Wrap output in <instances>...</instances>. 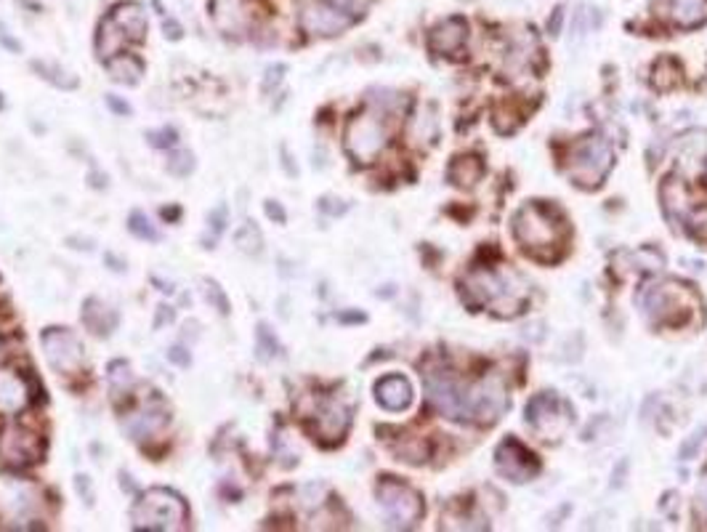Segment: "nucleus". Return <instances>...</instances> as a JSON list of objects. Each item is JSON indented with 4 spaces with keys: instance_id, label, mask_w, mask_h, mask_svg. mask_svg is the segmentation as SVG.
<instances>
[{
    "instance_id": "34",
    "label": "nucleus",
    "mask_w": 707,
    "mask_h": 532,
    "mask_svg": "<svg viewBox=\"0 0 707 532\" xmlns=\"http://www.w3.org/2000/svg\"><path fill=\"white\" fill-rule=\"evenodd\" d=\"M705 434H707V429H700L697 434H692V440L683 445V450H681V455L686 458V460H692L694 455H697V450L702 448V442H705Z\"/></svg>"
},
{
    "instance_id": "44",
    "label": "nucleus",
    "mask_w": 707,
    "mask_h": 532,
    "mask_svg": "<svg viewBox=\"0 0 707 532\" xmlns=\"http://www.w3.org/2000/svg\"><path fill=\"white\" fill-rule=\"evenodd\" d=\"M104 258H107V261L112 264V269H115V272H125V264H120V261H118V258H115V256H112V253H107Z\"/></svg>"
},
{
    "instance_id": "12",
    "label": "nucleus",
    "mask_w": 707,
    "mask_h": 532,
    "mask_svg": "<svg viewBox=\"0 0 707 532\" xmlns=\"http://www.w3.org/2000/svg\"><path fill=\"white\" fill-rule=\"evenodd\" d=\"M609 168H612V150H609V144L593 136V139L583 141L575 150L572 163H569V173H572V179L577 184L593 187V184H598L606 176Z\"/></svg>"
},
{
    "instance_id": "40",
    "label": "nucleus",
    "mask_w": 707,
    "mask_h": 532,
    "mask_svg": "<svg viewBox=\"0 0 707 532\" xmlns=\"http://www.w3.org/2000/svg\"><path fill=\"white\" fill-rule=\"evenodd\" d=\"M173 320H176V312H173V306H165V304H162V306H158V320H155V330L162 328L165 323L170 325Z\"/></svg>"
},
{
    "instance_id": "13",
    "label": "nucleus",
    "mask_w": 707,
    "mask_h": 532,
    "mask_svg": "<svg viewBox=\"0 0 707 532\" xmlns=\"http://www.w3.org/2000/svg\"><path fill=\"white\" fill-rule=\"evenodd\" d=\"M527 421L546 440H558L569 429L572 412L556 394H538L527 408Z\"/></svg>"
},
{
    "instance_id": "36",
    "label": "nucleus",
    "mask_w": 707,
    "mask_h": 532,
    "mask_svg": "<svg viewBox=\"0 0 707 532\" xmlns=\"http://www.w3.org/2000/svg\"><path fill=\"white\" fill-rule=\"evenodd\" d=\"M75 490H78L80 498H85V503H88V506H93V498H96V495H93L91 479H88L85 474H78V477H75Z\"/></svg>"
},
{
    "instance_id": "1",
    "label": "nucleus",
    "mask_w": 707,
    "mask_h": 532,
    "mask_svg": "<svg viewBox=\"0 0 707 532\" xmlns=\"http://www.w3.org/2000/svg\"><path fill=\"white\" fill-rule=\"evenodd\" d=\"M513 235L535 258L553 261L564 237V221L550 205L527 203L513 218Z\"/></svg>"
},
{
    "instance_id": "31",
    "label": "nucleus",
    "mask_w": 707,
    "mask_h": 532,
    "mask_svg": "<svg viewBox=\"0 0 707 532\" xmlns=\"http://www.w3.org/2000/svg\"><path fill=\"white\" fill-rule=\"evenodd\" d=\"M202 285H205V298H208V304H210V306H216V309H218V314H229V312H232V306H229V298H227L224 287L218 285L216 280H205Z\"/></svg>"
},
{
    "instance_id": "14",
    "label": "nucleus",
    "mask_w": 707,
    "mask_h": 532,
    "mask_svg": "<svg viewBox=\"0 0 707 532\" xmlns=\"http://www.w3.org/2000/svg\"><path fill=\"white\" fill-rule=\"evenodd\" d=\"M426 392L429 402L447 418H463L466 410V389L460 386L458 378L450 372H431L426 378Z\"/></svg>"
},
{
    "instance_id": "25",
    "label": "nucleus",
    "mask_w": 707,
    "mask_h": 532,
    "mask_svg": "<svg viewBox=\"0 0 707 532\" xmlns=\"http://www.w3.org/2000/svg\"><path fill=\"white\" fill-rule=\"evenodd\" d=\"M279 352H282V346L276 341L275 330L269 328L266 323H258V328H256V357L261 363H269V360H275Z\"/></svg>"
},
{
    "instance_id": "23",
    "label": "nucleus",
    "mask_w": 707,
    "mask_h": 532,
    "mask_svg": "<svg viewBox=\"0 0 707 532\" xmlns=\"http://www.w3.org/2000/svg\"><path fill=\"white\" fill-rule=\"evenodd\" d=\"M673 19L681 27H697L705 22V8L702 0H675L673 3Z\"/></svg>"
},
{
    "instance_id": "33",
    "label": "nucleus",
    "mask_w": 707,
    "mask_h": 532,
    "mask_svg": "<svg viewBox=\"0 0 707 532\" xmlns=\"http://www.w3.org/2000/svg\"><path fill=\"white\" fill-rule=\"evenodd\" d=\"M689 229H692V235H697L700 240H707V208L697 210V213L689 218Z\"/></svg>"
},
{
    "instance_id": "39",
    "label": "nucleus",
    "mask_w": 707,
    "mask_h": 532,
    "mask_svg": "<svg viewBox=\"0 0 707 532\" xmlns=\"http://www.w3.org/2000/svg\"><path fill=\"white\" fill-rule=\"evenodd\" d=\"M285 64H276V67H269L266 70V78H264V91H272V85H279L282 75H285Z\"/></svg>"
},
{
    "instance_id": "2",
    "label": "nucleus",
    "mask_w": 707,
    "mask_h": 532,
    "mask_svg": "<svg viewBox=\"0 0 707 532\" xmlns=\"http://www.w3.org/2000/svg\"><path fill=\"white\" fill-rule=\"evenodd\" d=\"M131 525H133V530L150 532L187 530L189 508L181 495H176L168 488H152L133 503Z\"/></svg>"
},
{
    "instance_id": "21",
    "label": "nucleus",
    "mask_w": 707,
    "mask_h": 532,
    "mask_svg": "<svg viewBox=\"0 0 707 532\" xmlns=\"http://www.w3.org/2000/svg\"><path fill=\"white\" fill-rule=\"evenodd\" d=\"M107 73L120 85H136L144 75V62L133 53H115L107 59Z\"/></svg>"
},
{
    "instance_id": "9",
    "label": "nucleus",
    "mask_w": 707,
    "mask_h": 532,
    "mask_svg": "<svg viewBox=\"0 0 707 532\" xmlns=\"http://www.w3.org/2000/svg\"><path fill=\"white\" fill-rule=\"evenodd\" d=\"M298 22H301V30L309 35L333 38V35H341L346 27H352L354 16L330 0H304Z\"/></svg>"
},
{
    "instance_id": "5",
    "label": "nucleus",
    "mask_w": 707,
    "mask_h": 532,
    "mask_svg": "<svg viewBox=\"0 0 707 532\" xmlns=\"http://www.w3.org/2000/svg\"><path fill=\"white\" fill-rule=\"evenodd\" d=\"M386 125L381 123V118L364 112V115H354L349 125H346V152L352 155L356 163L367 165L373 163L383 147H386Z\"/></svg>"
},
{
    "instance_id": "11",
    "label": "nucleus",
    "mask_w": 707,
    "mask_h": 532,
    "mask_svg": "<svg viewBox=\"0 0 707 532\" xmlns=\"http://www.w3.org/2000/svg\"><path fill=\"white\" fill-rule=\"evenodd\" d=\"M43 455V442L35 431H30L27 426L11 421L0 429V460L14 466V469H24L38 463Z\"/></svg>"
},
{
    "instance_id": "22",
    "label": "nucleus",
    "mask_w": 707,
    "mask_h": 532,
    "mask_svg": "<svg viewBox=\"0 0 707 532\" xmlns=\"http://www.w3.org/2000/svg\"><path fill=\"white\" fill-rule=\"evenodd\" d=\"M481 173H484V165L473 155H463V158H458L455 163L450 165V179L458 187H471V184H476L481 179Z\"/></svg>"
},
{
    "instance_id": "28",
    "label": "nucleus",
    "mask_w": 707,
    "mask_h": 532,
    "mask_svg": "<svg viewBox=\"0 0 707 532\" xmlns=\"http://www.w3.org/2000/svg\"><path fill=\"white\" fill-rule=\"evenodd\" d=\"M128 229H131V235L139 237V240L160 243V232L155 229V224L150 221V216L141 213V210H133V213L128 216Z\"/></svg>"
},
{
    "instance_id": "19",
    "label": "nucleus",
    "mask_w": 707,
    "mask_h": 532,
    "mask_svg": "<svg viewBox=\"0 0 707 532\" xmlns=\"http://www.w3.org/2000/svg\"><path fill=\"white\" fill-rule=\"evenodd\" d=\"M80 320L93 335H112V330L118 328V312L102 298H88L82 304Z\"/></svg>"
},
{
    "instance_id": "6",
    "label": "nucleus",
    "mask_w": 707,
    "mask_h": 532,
    "mask_svg": "<svg viewBox=\"0 0 707 532\" xmlns=\"http://www.w3.org/2000/svg\"><path fill=\"white\" fill-rule=\"evenodd\" d=\"M378 503L392 527H412L423 517L421 495L410 485L396 482V479H383L378 485Z\"/></svg>"
},
{
    "instance_id": "20",
    "label": "nucleus",
    "mask_w": 707,
    "mask_h": 532,
    "mask_svg": "<svg viewBox=\"0 0 707 532\" xmlns=\"http://www.w3.org/2000/svg\"><path fill=\"white\" fill-rule=\"evenodd\" d=\"M466 35H469L466 22H463L460 16H455V19H447V22H441L439 27H433L429 45H431L436 53L450 56L452 51H458V48L466 43Z\"/></svg>"
},
{
    "instance_id": "24",
    "label": "nucleus",
    "mask_w": 707,
    "mask_h": 532,
    "mask_svg": "<svg viewBox=\"0 0 707 532\" xmlns=\"http://www.w3.org/2000/svg\"><path fill=\"white\" fill-rule=\"evenodd\" d=\"M235 246L247 253V256H258L264 250V235L261 229L256 227V221H245L239 229L235 232Z\"/></svg>"
},
{
    "instance_id": "35",
    "label": "nucleus",
    "mask_w": 707,
    "mask_h": 532,
    "mask_svg": "<svg viewBox=\"0 0 707 532\" xmlns=\"http://www.w3.org/2000/svg\"><path fill=\"white\" fill-rule=\"evenodd\" d=\"M104 102H107V107H110L115 115H120V118H125V115H131V112H133V110H131V104H128L125 99L115 96V93H107V96H104Z\"/></svg>"
},
{
    "instance_id": "43",
    "label": "nucleus",
    "mask_w": 707,
    "mask_h": 532,
    "mask_svg": "<svg viewBox=\"0 0 707 532\" xmlns=\"http://www.w3.org/2000/svg\"><path fill=\"white\" fill-rule=\"evenodd\" d=\"M179 216H181V208H170V210H168V208H162V218H170V221H176Z\"/></svg>"
},
{
    "instance_id": "37",
    "label": "nucleus",
    "mask_w": 707,
    "mask_h": 532,
    "mask_svg": "<svg viewBox=\"0 0 707 532\" xmlns=\"http://www.w3.org/2000/svg\"><path fill=\"white\" fill-rule=\"evenodd\" d=\"M168 360H170L173 365H179V368H189V363H192L189 352L181 349V346H170V349H168Z\"/></svg>"
},
{
    "instance_id": "41",
    "label": "nucleus",
    "mask_w": 707,
    "mask_h": 532,
    "mask_svg": "<svg viewBox=\"0 0 707 532\" xmlns=\"http://www.w3.org/2000/svg\"><path fill=\"white\" fill-rule=\"evenodd\" d=\"M162 30H165V38H170V41H179V38H181V33H184V30H181V27H179L173 19H168V22L162 24Z\"/></svg>"
},
{
    "instance_id": "18",
    "label": "nucleus",
    "mask_w": 707,
    "mask_h": 532,
    "mask_svg": "<svg viewBox=\"0 0 707 532\" xmlns=\"http://www.w3.org/2000/svg\"><path fill=\"white\" fill-rule=\"evenodd\" d=\"M375 400L392 412L412 405V386L404 375H386L375 383Z\"/></svg>"
},
{
    "instance_id": "29",
    "label": "nucleus",
    "mask_w": 707,
    "mask_h": 532,
    "mask_svg": "<svg viewBox=\"0 0 707 532\" xmlns=\"http://www.w3.org/2000/svg\"><path fill=\"white\" fill-rule=\"evenodd\" d=\"M107 381H110V389H112V394H125V392H131V386H133V372H131V365H128V363H122V360L110 363V370H107Z\"/></svg>"
},
{
    "instance_id": "30",
    "label": "nucleus",
    "mask_w": 707,
    "mask_h": 532,
    "mask_svg": "<svg viewBox=\"0 0 707 532\" xmlns=\"http://www.w3.org/2000/svg\"><path fill=\"white\" fill-rule=\"evenodd\" d=\"M168 173L170 176H179V179H184V176H189L192 170H195V155L189 152V150H176V152H170L168 155Z\"/></svg>"
},
{
    "instance_id": "10",
    "label": "nucleus",
    "mask_w": 707,
    "mask_h": 532,
    "mask_svg": "<svg viewBox=\"0 0 707 532\" xmlns=\"http://www.w3.org/2000/svg\"><path fill=\"white\" fill-rule=\"evenodd\" d=\"M638 304H641V312L649 320H657L663 325H681L689 317L686 293L683 290H673L670 285L644 287V293L638 295Z\"/></svg>"
},
{
    "instance_id": "45",
    "label": "nucleus",
    "mask_w": 707,
    "mask_h": 532,
    "mask_svg": "<svg viewBox=\"0 0 707 532\" xmlns=\"http://www.w3.org/2000/svg\"><path fill=\"white\" fill-rule=\"evenodd\" d=\"M0 107H3V99H0Z\"/></svg>"
},
{
    "instance_id": "42",
    "label": "nucleus",
    "mask_w": 707,
    "mask_h": 532,
    "mask_svg": "<svg viewBox=\"0 0 707 532\" xmlns=\"http://www.w3.org/2000/svg\"><path fill=\"white\" fill-rule=\"evenodd\" d=\"M0 43H3V45H5V48H8V51H16V53H19V51H22V45H19V43L14 41V38H8V33H5V30H3V27H0Z\"/></svg>"
},
{
    "instance_id": "26",
    "label": "nucleus",
    "mask_w": 707,
    "mask_h": 532,
    "mask_svg": "<svg viewBox=\"0 0 707 532\" xmlns=\"http://www.w3.org/2000/svg\"><path fill=\"white\" fill-rule=\"evenodd\" d=\"M227 224H229V210H227V205H216V208L208 213V235L202 237V247H216L218 237L227 232Z\"/></svg>"
},
{
    "instance_id": "3",
    "label": "nucleus",
    "mask_w": 707,
    "mask_h": 532,
    "mask_svg": "<svg viewBox=\"0 0 707 532\" xmlns=\"http://www.w3.org/2000/svg\"><path fill=\"white\" fill-rule=\"evenodd\" d=\"M150 22L139 3H120L115 5L99 24L96 35V51L107 62L110 56L120 53L125 43H141L147 38Z\"/></svg>"
},
{
    "instance_id": "8",
    "label": "nucleus",
    "mask_w": 707,
    "mask_h": 532,
    "mask_svg": "<svg viewBox=\"0 0 707 532\" xmlns=\"http://www.w3.org/2000/svg\"><path fill=\"white\" fill-rule=\"evenodd\" d=\"M48 365L56 372H78L85 360V346L70 328H45L40 335Z\"/></svg>"
},
{
    "instance_id": "38",
    "label": "nucleus",
    "mask_w": 707,
    "mask_h": 532,
    "mask_svg": "<svg viewBox=\"0 0 707 532\" xmlns=\"http://www.w3.org/2000/svg\"><path fill=\"white\" fill-rule=\"evenodd\" d=\"M264 210H266V216H269L272 221H276V224H285V221H287L285 208L276 203V200H266V203H264Z\"/></svg>"
},
{
    "instance_id": "4",
    "label": "nucleus",
    "mask_w": 707,
    "mask_h": 532,
    "mask_svg": "<svg viewBox=\"0 0 707 532\" xmlns=\"http://www.w3.org/2000/svg\"><path fill=\"white\" fill-rule=\"evenodd\" d=\"M466 290L471 293L473 304L479 306H489L498 314H513L518 312V306L527 298V287L521 285L518 277L503 275V272H487V269H476L469 275Z\"/></svg>"
},
{
    "instance_id": "32",
    "label": "nucleus",
    "mask_w": 707,
    "mask_h": 532,
    "mask_svg": "<svg viewBox=\"0 0 707 532\" xmlns=\"http://www.w3.org/2000/svg\"><path fill=\"white\" fill-rule=\"evenodd\" d=\"M147 141H150L155 150H168V147H176V144H179V133H176V128L162 125L158 131H147Z\"/></svg>"
},
{
    "instance_id": "16",
    "label": "nucleus",
    "mask_w": 707,
    "mask_h": 532,
    "mask_svg": "<svg viewBox=\"0 0 707 532\" xmlns=\"http://www.w3.org/2000/svg\"><path fill=\"white\" fill-rule=\"evenodd\" d=\"M168 421H170L168 410L160 405V400H155V402L144 405L139 412L128 415V421H125V431H128L133 440H147V437H152V434L162 431V429L168 426Z\"/></svg>"
},
{
    "instance_id": "27",
    "label": "nucleus",
    "mask_w": 707,
    "mask_h": 532,
    "mask_svg": "<svg viewBox=\"0 0 707 532\" xmlns=\"http://www.w3.org/2000/svg\"><path fill=\"white\" fill-rule=\"evenodd\" d=\"M33 70L38 73L43 81H48L56 88H64V91H75L78 88V78L67 75L64 70H59L56 64H45V62H33Z\"/></svg>"
},
{
    "instance_id": "17",
    "label": "nucleus",
    "mask_w": 707,
    "mask_h": 532,
    "mask_svg": "<svg viewBox=\"0 0 707 532\" xmlns=\"http://www.w3.org/2000/svg\"><path fill=\"white\" fill-rule=\"evenodd\" d=\"M315 421H316V434L322 437V440H341L344 437V431L349 429V421H352V415H349V408L346 405H341L338 400H327V402H322L319 410L315 412Z\"/></svg>"
},
{
    "instance_id": "7",
    "label": "nucleus",
    "mask_w": 707,
    "mask_h": 532,
    "mask_svg": "<svg viewBox=\"0 0 707 532\" xmlns=\"http://www.w3.org/2000/svg\"><path fill=\"white\" fill-rule=\"evenodd\" d=\"M506 405H508V397H506L503 381L495 375H487V378L476 381L471 389H466L463 418L479 421V423H492L506 412Z\"/></svg>"
},
{
    "instance_id": "15",
    "label": "nucleus",
    "mask_w": 707,
    "mask_h": 532,
    "mask_svg": "<svg viewBox=\"0 0 707 532\" xmlns=\"http://www.w3.org/2000/svg\"><path fill=\"white\" fill-rule=\"evenodd\" d=\"M495 466L498 471L511 479V482H529L538 471H540V463L532 452L527 450L521 442L516 440H506L498 452H495Z\"/></svg>"
}]
</instances>
